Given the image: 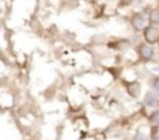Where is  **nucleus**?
Segmentation results:
<instances>
[{"label":"nucleus","mask_w":159,"mask_h":140,"mask_svg":"<svg viewBox=\"0 0 159 140\" xmlns=\"http://www.w3.org/2000/svg\"><path fill=\"white\" fill-rule=\"evenodd\" d=\"M133 3H134V0H120V2H119V7H120V8H123V7L126 8V7H131Z\"/></svg>","instance_id":"9d476101"},{"label":"nucleus","mask_w":159,"mask_h":140,"mask_svg":"<svg viewBox=\"0 0 159 140\" xmlns=\"http://www.w3.org/2000/svg\"><path fill=\"white\" fill-rule=\"evenodd\" d=\"M143 106L147 107H157L159 106V94L154 90H148L143 97Z\"/></svg>","instance_id":"39448f33"},{"label":"nucleus","mask_w":159,"mask_h":140,"mask_svg":"<svg viewBox=\"0 0 159 140\" xmlns=\"http://www.w3.org/2000/svg\"><path fill=\"white\" fill-rule=\"evenodd\" d=\"M147 120H148L150 126H159V107L153 109V111L147 115Z\"/></svg>","instance_id":"6e6552de"},{"label":"nucleus","mask_w":159,"mask_h":140,"mask_svg":"<svg viewBox=\"0 0 159 140\" xmlns=\"http://www.w3.org/2000/svg\"><path fill=\"white\" fill-rule=\"evenodd\" d=\"M122 86H123V89H125V92L128 94V97H131V98H140V95H142V86H140V83L137 81V80H134V81H122Z\"/></svg>","instance_id":"f03ea898"},{"label":"nucleus","mask_w":159,"mask_h":140,"mask_svg":"<svg viewBox=\"0 0 159 140\" xmlns=\"http://www.w3.org/2000/svg\"><path fill=\"white\" fill-rule=\"evenodd\" d=\"M136 53H137L139 61H142V62H148V61L154 59V55H156L153 45L148 44V42H140L136 47Z\"/></svg>","instance_id":"f257e3e1"},{"label":"nucleus","mask_w":159,"mask_h":140,"mask_svg":"<svg viewBox=\"0 0 159 140\" xmlns=\"http://www.w3.org/2000/svg\"><path fill=\"white\" fill-rule=\"evenodd\" d=\"M128 45H129V41H126V39H114V41L108 42V47L109 48H116V50H123Z\"/></svg>","instance_id":"423d86ee"},{"label":"nucleus","mask_w":159,"mask_h":140,"mask_svg":"<svg viewBox=\"0 0 159 140\" xmlns=\"http://www.w3.org/2000/svg\"><path fill=\"white\" fill-rule=\"evenodd\" d=\"M142 36H143V41H145V42H148V44H151V45L157 44V41H159V27L148 24V25L145 27V30L142 31Z\"/></svg>","instance_id":"20e7f679"},{"label":"nucleus","mask_w":159,"mask_h":140,"mask_svg":"<svg viewBox=\"0 0 159 140\" xmlns=\"http://www.w3.org/2000/svg\"><path fill=\"white\" fill-rule=\"evenodd\" d=\"M157 45H159V41H157Z\"/></svg>","instance_id":"f8f14e48"},{"label":"nucleus","mask_w":159,"mask_h":140,"mask_svg":"<svg viewBox=\"0 0 159 140\" xmlns=\"http://www.w3.org/2000/svg\"><path fill=\"white\" fill-rule=\"evenodd\" d=\"M148 22L151 24V25H156V27H159V7H156V8H151L150 11H148Z\"/></svg>","instance_id":"0eeeda50"},{"label":"nucleus","mask_w":159,"mask_h":140,"mask_svg":"<svg viewBox=\"0 0 159 140\" xmlns=\"http://www.w3.org/2000/svg\"><path fill=\"white\" fill-rule=\"evenodd\" d=\"M129 25L134 31H143L145 27L148 25V16H145L143 13H136V14L131 16Z\"/></svg>","instance_id":"7ed1b4c3"},{"label":"nucleus","mask_w":159,"mask_h":140,"mask_svg":"<svg viewBox=\"0 0 159 140\" xmlns=\"http://www.w3.org/2000/svg\"><path fill=\"white\" fill-rule=\"evenodd\" d=\"M157 7H159V0H157Z\"/></svg>","instance_id":"9b49d317"},{"label":"nucleus","mask_w":159,"mask_h":140,"mask_svg":"<svg viewBox=\"0 0 159 140\" xmlns=\"http://www.w3.org/2000/svg\"><path fill=\"white\" fill-rule=\"evenodd\" d=\"M150 84H151V90H154V92L159 94V75L153 77L151 81H150Z\"/></svg>","instance_id":"1a4fd4ad"}]
</instances>
